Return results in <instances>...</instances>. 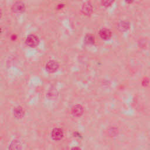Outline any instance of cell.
<instances>
[{"label":"cell","mask_w":150,"mask_h":150,"mask_svg":"<svg viewBox=\"0 0 150 150\" xmlns=\"http://www.w3.org/2000/svg\"><path fill=\"white\" fill-rule=\"evenodd\" d=\"M25 43L30 47H35L39 45V40L36 36L34 35H30L26 38Z\"/></svg>","instance_id":"6da1fadb"},{"label":"cell","mask_w":150,"mask_h":150,"mask_svg":"<svg viewBox=\"0 0 150 150\" xmlns=\"http://www.w3.org/2000/svg\"><path fill=\"white\" fill-rule=\"evenodd\" d=\"M81 11L84 15H90L93 12L92 5L88 2L84 3L82 6Z\"/></svg>","instance_id":"5b68a950"},{"label":"cell","mask_w":150,"mask_h":150,"mask_svg":"<svg viewBox=\"0 0 150 150\" xmlns=\"http://www.w3.org/2000/svg\"><path fill=\"white\" fill-rule=\"evenodd\" d=\"M84 112V108L82 105L80 104L75 105L72 108V114L74 116H81Z\"/></svg>","instance_id":"8992f818"},{"label":"cell","mask_w":150,"mask_h":150,"mask_svg":"<svg viewBox=\"0 0 150 150\" xmlns=\"http://www.w3.org/2000/svg\"><path fill=\"white\" fill-rule=\"evenodd\" d=\"M127 3H129V4H130V3H132V1H134V0H125Z\"/></svg>","instance_id":"5bb4252c"},{"label":"cell","mask_w":150,"mask_h":150,"mask_svg":"<svg viewBox=\"0 0 150 150\" xmlns=\"http://www.w3.org/2000/svg\"><path fill=\"white\" fill-rule=\"evenodd\" d=\"M21 148L22 145L18 140H13L9 146V149H19Z\"/></svg>","instance_id":"30bf717a"},{"label":"cell","mask_w":150,"mask_h":150,"mask_svg":"<svg viewBox=\"0 0 150 150\" xmlns=\"http://www.w3.org/2000/svg\"><path fill=\"white\" fill-rule=\"evenodd\" d=\"M25 10V5L24 3L21 1L15 2L12 6V11L16 13H19L24 12Z\"/></svg>","instance_id":"7a4b0ae2"},{"label":"cell","mask_w":150,"mask_h":150,"mask_svg":"<svg viewBox=\"0 0 150 150\" xmlns=\"http://www.w3.org/2000/svg\"><path fill=\"white\" fill-rule=\"evenodd\" d=\"M59 68V64L55 60H49L46 64V69L50 73H54Z\"/></svg>","instance_id":"3957f363"},{"label":"cell","mask_w":150,"mask_h":150,"mask_svg":"<svg viewBox=\"0 0 150 150\" xmlns=\"http://www.w3.org/2000/svg\"><path fill=\"white\" fill-rule=\"evenodd\" d=\"M1 15H2V12H1V11L0 9V18L1 17Z\"/></svg>","instance_id":"9a60e30c"},{"label":"cell","mask_w":150,"mask_h":150,"mask_svg":"<svg viewBox=\"0 0 150 150\" xmlns=\"http://www.w3.org/2000/svg\"><path fill=\"white\" fill-rule=\"evenodd\" d=\"M85 42L87 44H93L94 42V37L91 35H87L85 37Z\"/></svg>","instance_id":"8fae6325"},{"label":"cell","mask_w":150,"mask_h":150,"mask_svg":"<svg viewBox=\"0 0 150 150\" xmlns=\"http://www.w3.org/2000/svg\"><path fill=\"white\" fill-rule=\"evenodd\" d=\"M129 28V24L127 21H121L118 24V29L121 32H125Z\"/></svg>","instance_id":"9c48e42d"},{"label":"cell","mask_w":150,"mask_h":150,"mask_svg":"<svg viewBox=\"0 0 150 150\" xmlns=\"http://www.w3.org/2000/svg\"><path fill=\"white\" fill-rule=\"evenodd\" d=\"M13 114L15 118H21L24 115V110L21 106H17L14 108L13 110Z\"/></svg>","instance_id":"ba28073f"},{"label":"cell","mask_w":150,"mask_h":150,"mask_svg":"<svg viewBox=\"0 0 150 150\" xmlns=\"http://www.w3.org/2000/svg\"><path fill=\"white\" fill-rule=\"evenodd\" d=\"M63 137V131L61 128H55L51 132V137L55 141H59Z\"/></svg>","instance_id":"277c9868"},{"label":"cell","mask_w":150,"mask_h":150,"mask_svg":"<svg viewBox=\"0 0 150 150\" xmlns=\"http://www.w3.org/2000/svg\"><path fill=\"white\" fill-rule=\"evenodd\" d=\"M114 0H101V3L105 6H109L114 2Z\"/></svg>","instance_id":"7c38bea8"},{"label":"cell","mask_w":150,"mask_h":150,"mask_svg":"<svg viewBox=\"0 0 150 150\" xmlns=\"http://www.w3.org/2000/svg\"><path fill=\"white\" fill-rule=\"evenodd\" d=\"M99 35L101 39L107 40L111 38V32L108 29L103 28L99 31Z\"/></svg>","instance_id":"52a82bcc"},{"label":"cell","mask_w":150,"mask_h":150,"mask_svg":"<svg viewBox=\"0 0 150 150\" xmlns=\"http://www.w3.org/2000/svg\"><path fill=\"white\" fill-rule=\"evenodd\" d=\"M117 129L116 128H114V127H112V128H111L109 130H108V132L110 133V134L112 136H114V135H115L117 133Z\"/></svg>","instance_id":"4fadbf2b"}]
</instances>
